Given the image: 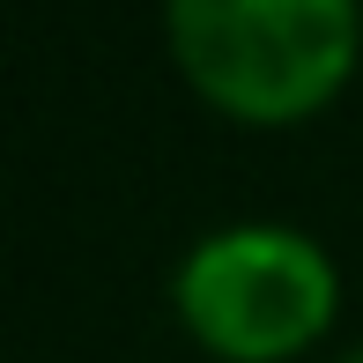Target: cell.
Here are the masks:
<instances>
[{"label":"cell","mask_w":363,"mask_h":363,"mask_svg":"<svg viewBox=\"0 0 363 363\" xmlns=\"http://www.w3.org/2000/svg\"><path fill=\"white\" fill-rule=\"evenodd\" d=\"M163 38L208 111L304 126L363 60V0H163Z\"/></svg>","instance_id":"cell-1"},{"label":"cell","mask_w":363,"mask_h":363,"mask_svg":"<svg viewBox=\"0 0 363 363\" xmlns=\"http://www.w3.org/2000/svg\"><path fill=\"white\" fill-rule=\"evenodd\" d=\"M171 304L216 363H289L334 326L341 274L304 230L238 223L178 259Z\"/></svg>","instance_id":"cell-2"},{"label":"cell","mask_w":363,"mask_h":363,"mask_svg":"<svg viewBox=\"0 0 363 363\" xmlns=\"http://www.w3.org/2000/svg\"><path fill=\"white\" fill-rule=\"evenodd\" d=\"M334 363H363V349H349V356H334Z\"/></svg>","instance_id":"cell-3"}]
</instances>
